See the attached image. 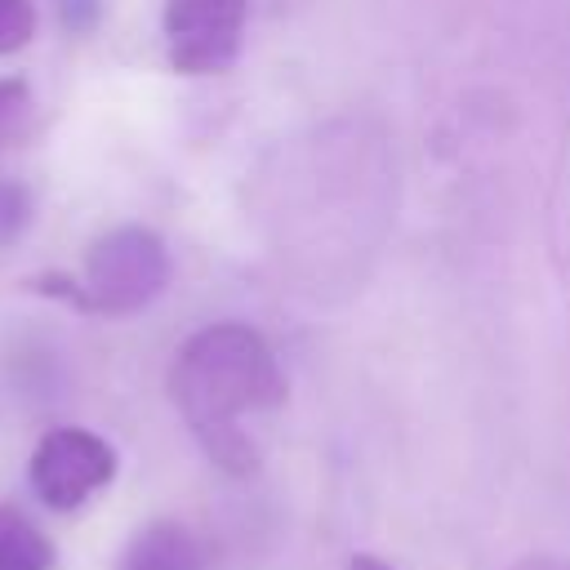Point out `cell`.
<instances>
[{
	"instance_id": "1",
	"label": "cell",
	"mask_w": 570,
	"mask_h": 570,
	"mask_svg": "<svg viewBox=\"0 0 570 570\" xmlns=\"http://www.w3.org/2000/svg\"><path fill=\"white\" fill-rule=\"evenodd\" d=\"M169 401L209 454L232 476L258 468V441L249 419L281 410L285 374L272 343L240 321L196 330L169 365Z\"/></svg>"
},
{
	"instance_id": "2",
	"label": "cell",
	"mask_w": 570,
	"mask_h": 570,
	"mask_svg": "<svg viewBox=\"0 0 570 570\" xmlns=\"http://www.w3.org/2000/svg\"><path fill=\"white\" fill-rule=\"evenodd\" d=\"M169 285V249L151 227H111L85 254L76 307L94 316H129L156 303Z\"/></svg>"
},
{
	"instance_id": "3",
	"label": "cell",
	"mask_w": 570,
	"mask_h": 570,
	"mask_svg": "<svg viewBox=\"0 0 570 570\" xmlns=\"http://www.w3.org/2000/svg\"><path fill=\"white\" fill-rule=\"evenodd\" d=\"M116 468H120V459L107 436H98L89 428H49L31 450L27 476L45 508L76 512L98 490L111 485Z\"/></svg>"
},
{
	"instance_id": "4",
	"label": "cell",
	"mask_w": 570,
	"mask_h": 570,
	"mask_svg": "<svg viewBox=\"0 0 570 570\" xmlns=\"http://www.w3.org/2000/svg\"><path fill=\"white\" fill-rule=\"evenodd\" d=\"M249 0H165V49L183 76L227 71L245 40Z\"/></svg>"
},
{
	"instance_id": "5",
	"label": "cell",
	"mask_w": 570,
	"mask_h": 570,
	"mask_svg": "<svg viewBox=\"0 0 570 570\" xmlns=\"http://www.w3.org/2000/svg\"><path fill=\"white\" fill-rule=\"evenodd\" d=\"M116 570H205V543L183 521H147L125 543Z\"/></svg>"
},
{
	"instance_id": "6",
	"label": "cell",
	"mask_w": 570,
	"mask_h": 570,
	"mask_svg": "<svg viewBox=\"0 0 570 570\" xmlns=\"http://www.w3.org/2000/svg\"><path fill=\"white\" fill-rule=\"evenodd\" d=\"M0 570H53V543L9 503H0Z\"/></svg>"
},
{
	"instance_id": "7",
	"label": "cell",
	"mask_w": 570,
	"mask_h": 570,
	"mask_svg": "<svg viewBox=\"0 0 570 570\" xmlns=\"http://www.w3.org/2000/svg\"><path fill=\"white\" fill-rule=\"evenodd\" d=\"M36 36V0H0V58Z\"/></svg>"
},
{
	"instance_id": "8",
	"label": "cell",
	"mask_w": 570,
	"mask_h": 570,
	"mask_svg": "<svg viewBox=\"0 0 570 570\" xmlns=\"http://www.w3.org/2000/svg\"><path fill=\"white\" fill-rule=\"evenodd\" d=\"M27 116H31V85L18 80V76H4L0 80V142L22 134Z\"/></svg>"
},
{
	"instance_id": "9",
	"label": "cell",
	"mask_w": 570,
	"mask_h": 570,
	"mask_svg": "<svg viewBox=\"0 0 570 570\" xmlns=\"http://www.w3.org/2000/svg\"><path fill=\"white\" fill-rule=\"evenodd\" d=\"M27 214H31L27 191L18 183H0V240H13L27 227Z\"/></svg>"
},
{
	"instance_id": "10",
	"label": "cell",
	"mask_w": 570,
	"mask_h": 570,
	"mask_svg": "<svg viewBox=\"0 0 570 570\" xmlns=\"http://www.w3.org/2000/svg\"><path fill=\"white\" fill-rule=\"evenodd\" d=\"M512 570H570V561L557 557V552H530V557H521Z\"/></svg>"
},
{
	"instance_id": "11",
	"label": "cell",
	"mask_w": 570,
	"mask_h": 570,
	"mask_svg": "<svg viewBox=\"0 0 570 570\" xmlns=\"http://www.w3.org/2000/svg\"><path fill=\"white\" fill-rule=\"evenodd\" d=\"M347 570H396V566H387V561L374 557V552H356V557L347 561Z\"/></svg>"
}]
</instances>
